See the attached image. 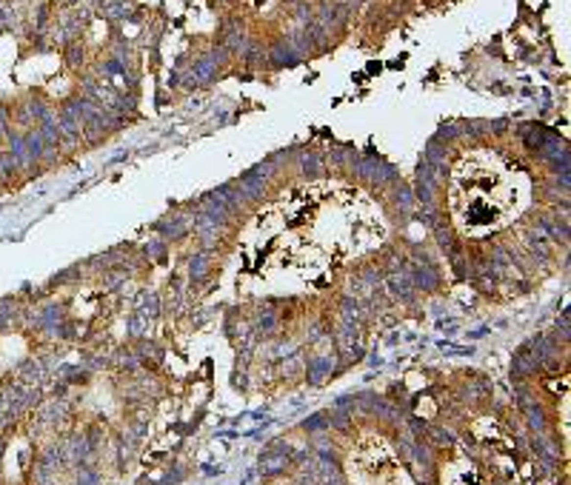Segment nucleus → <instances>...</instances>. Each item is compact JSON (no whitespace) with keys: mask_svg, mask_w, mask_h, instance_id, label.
I'll list each match as a JSON object with an SVG mask.
<instances>
[{"mask_svg":"<svg viewBox=\"0 0 571 485\" xmlns=\"http://www.w3.org/2000/svg\"><path fill=\"white\" fill-rule=\"evenodd\" d=\"M528 203V180L503 154L488 149L469 151L449 177V211L454 226L480 237L508 226Z\"/></svg>","mask_w":571,"mask_h":485,"instance_id":"obj_2","label":"nucleus"},{"mask_svg":"<svg viewBox=\"0 0 571 485\" xmlns=\"http://www.w3.org/2000/svg\"><path fill=\"white\" fill-rule=\"evenodd\" d=\"M386 220L377 203L340 183L300 185L257 214L252 249L263 266H283L306 280L329 266L377 249Z\"/></svg>","mask_w":571,"mask_h":485,"instance_id":"obj_1","label":"nucleus"}]
</instances>
